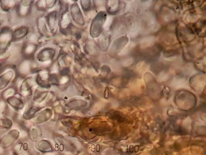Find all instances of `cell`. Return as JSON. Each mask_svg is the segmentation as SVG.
Here are the masks:
<instances>
[{
    "mask_svg": "<svg viewBox=\"0 0 206 155\" xmlns=\"http://www.w3.org/2000/svg\"><path fill=\"white\" fill-rule=\"evenodd\" d=\"M34 49V44L32 43H28L26 42L24 43L23 46H22V52L23 57L26 60H28V58L31 57Z\"/></svg>",
    "mask_w": 206,
    "mask_h": 155,
    "instance_id": "cell-6",
    "label": "cell"
},
{
    "mask_svg": "<svg viewBox=\"0 0 206 155\" xmlns=\"http://www.w3.org/2000/svg\"><path fill=\"white\" fill-rule=\"evenodd\" d=\"M12 30L8 27H4L0 30V54L6 52L12 42Z\"/></svg>",
    "mask_w": 206,
    "mask_h": 155,
    "instance_id": "cell-1",
    "label": "cell"
},
{
    "mask_svg": "<svg viewBox=\"0 0 206 155\" xmlns=\"http://www.w3.org/2000/svg\"><path fill=\"white\" fill-rule=\"evenodd\" d=\"M29 32V28L27 26H20L12 31V42L22 39L28 36Z\"/></svg>",
    "mask_w": 206,
    "mask_h": 155,
    "instance_id": "cell-3",
    "label": "cell"
},
{
    "mask_svg": "<svg viewBox=\"0 0 206 155\" xmlns=\"http://www.w3.org/2000/svg\"><path fill=\"white\" fill-rule=\"evenodd\" d=\"M32 5V1H19V3H17L15 7L17 13L20 16H27L30 11Z\"/></svg>",
    "mask_w": 206,
    "mask_h": 155,
    "instance_id": "cell-2",
    "label": "cell"
},
{
    "mask_svg": "<svg viewBox=\"0 0 206 155\" xmlns=\"http://www.w3.org/2000/svg\"><path fill=\"white\" fill-rule=\"evenodd\" d=\"M14 76L13 71L10 69L0 76V90L4 88L9 85Z\"/></svg>",
    "mask_w": 206,
    "mask_h": 155,
    "instance_id": "cell-4",
    "label": "cell"
},
{
    "mask_svg": "<svg viewBox=\"0 0 206 155\" xmlns=\"http://www.w3.org/2000/svg\"><path fill=\"white\" fill-rule=\"evenodd\" d=\"M17 4V2L14 1H0V8L4 12H9L15 8Z\"/></svg>",
    "mask_w": 206,
    "mask_h": 155,
    "instance_id": "cell-5",
    "label": "cell"
},
{
    "mask_svg": "<svg viewBox=\"0 0 206 155\" xmlns=\"http://www.w3.org/2000/svg\"><path fill=\"white\" fill-rule=\"evenodd\" d=\"M0 22H1V20H0Z\"/></svg>",
    "mask_w": 206,
    "mask_h": 155,
    "instance_id": "cell-7",
    "label": "cell"
}]
</instances>
